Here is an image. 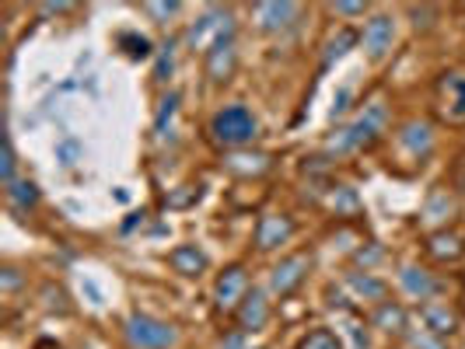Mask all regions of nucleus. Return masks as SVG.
<instances>
[{
    "label": "nucleus",
    "mask_w": 465,
    "mask_h": 349,
    "mask_svg": "<svg viewBox=\"0 0 465 349\" xmlns=\"http://www.w3.org/2000/svg\"><path fill=\"white\" fill-rule=\"evenodd\" d=\"M252 15H256V24L262 32H283V28H291L294 18L302 15V7L298 4H256L252 7Z\"/></svg>",
    "instance_id": "obj_17"
},
{
    "label": "nucleus",
    "mask_w": 465,
    "mask_h": 349,
    "mask_svg": "<svg viewBox=\"0 0 465 349\" xmlns=\"http://www.w3.org/2000/svg\"><path fill=\"white\" fill-rule=\"evenodd\" d=\"M119 46L126 49V56L130 60H147L151 56V39H143V35H119Z\"/></svg>",
    "instance_id": "obj_28"
},
{
    "label": "nucleus",
    "mask_w": 465,
    "mask_h": 349,
    "mask_svg": "<svg viewBox=\"0 0 465 349\" xmlns=\"http://www.w3.org/2000/svg\"><path fill=\"white\" fill-rule=\"evenodd\" d=\"M203 63H207V77L213 84H224L232 81L234 67H238V46H234V35L232 39H221L213 49L203 53Z\"/></svg>",
    "instance_id": "obj_14"
},
{
    "label": "nucleus",
    "mask_w": 465,
    "mask_h": 349,
    "mask_svg": "<svg viewBox=\"0 0 465 349\" xmlns=\"http://www.w3.org/2000/svg\"><path fill=\"white\" fill-rule=\"evenodd\" d=\"M245 294H249V269L245 266H228L224 273H217L213 279V307L217 311H238V304L245 301Z\"/></svg>",
    "instance_id": "obj_7"
},
{
    "label": "nucleus",
    "mask_w": 465,
    "mask_h": 349,
    "mask_svg": "<svg viewBox=\"0 0 465 349\" xmlns=\"http://www.w3.org/2000/svg\"><path fill=\"white\" fill-rule=\"evenodd\" d=\"M298 349H343V343H340V335L332 328H312L298 343Z\"/></svg>",
    "instance_id": "obj_26"
},
{
    "label": "nucleus",
    "mask_w": 465,
    "mask_h": 349,
    "mask_svg": "<svg viewBox=\"0 0 465 349\" xmlns=\"http://www.w3.org/2000/svg\"><path fill=\"white\" fill-rule=\"evenodd\" d=\"M183 11L179 0H168V4H143V15H151L158 24H168V18H175Z\"/></svg>",
    "instance_id": "obj_30"
},
{
    "label": "nucleus",
    "mask_w": 465,
    "mask_h": 349,
    "mask_svg": "<svg viewBox=\"0 0 465 349\" xmlns=\"http://www.w3.org/2000/svg\"><path fill=\"white\" fill-rule=\"evenodd\" d=\"M84 290H88V297H92L94 307H102V294H98V286H94L92 279H84Z\"/></svg>",
    "instance_id": "obj_40"
},
{
    "label": "nucleus",
    "mask_w": 465,
    "mask_h": 349,
    "mask_svg": "<svg viewBox=\"0 0 465 349\" xmlns=\"http://www.w3.org/2000/svg\"><path fill=\"white\" fill-rule=\"evenodd\" d=\"M56 158H60V164H77V158H81V143L77 140H64L60 147H56Z\"/></svg>",
    "instance_id": "obj_36"
},
{
    "label": "nucleus",
    "mask_w": 465,
    "mask_h": 349,
    "mask_svg": "<svg viewBox=\"0 0 465 349\" xmlns=\"http://www.w3.org/2000/svg\"><path fill=\"white\" fill-rule=\"evenodd\" d=\"M396 140L413 161H423V158L434 150V126H430L427 119H406V122L399 126Z\"/></svg>",
    "instance_id": "obj_9"
},
{
    "label": "nucleus",
    "mask_w": 465,
    "mask_h": 349,
    "mask_svg": "<svg viewBox=\"0 0 465 349\" xmlns=\"http://www.w3.org/2000/svg\"><path fill=\"white\" fill-rule=\"evenodd\" d=\"M22 286H25V273L18 266H4V269H0V290H4V294H18Z\"/></svg>",
    "instance_id": "obj_32"
},
{
    "label": "nucleus",
    "mask_w": 465,
    "mask_h": 349,
    "mask_svg": "<svg viewBox=\"0 0 465 349\" xmlns=\"http://www.w3.org/2000/svg\"><path fill=\"white\" fill-rule=\"evenodd\" d=\"M329 209H332L336 217H353V213L361 209V196H357V189L332 186L329 189Z\"/></svg>",
    "instance_id": "obj_23"
},
{
    "label": "nucleus",
    "mask_w": 465,
    "mask_h": 349,
    "mask_svg": "<svg viewBox=\"0 0 465 349\" xmlns=\"http://www.w3.org/2000/svg\"><path fill=\"white\" fill-rule=\"evenodd\" d=\"M329 11H332V15H347V18H353V15H364L368 4H329Z\"/></svg>",
    "instance_id": "obj_38"
},
{
    "label": "nucleus",
    "mask_w": 465,
    "mask_h": 349,
    "mask_svg": "<svg viewBox=\"0 0 465 349\" xmlns=\"http://www.w3.org/2000/svg\"><path fill=\"white\" fill-rule=\"evenodd\" d=\"M385 126H389V105L385 102H371V105H364V112L353 119V122H347L343 130L332 133V140L326 143V154L329 158L357 154V150L371 147L374 140L385 133Z\"/></svg>",
    "instance_id": "obj_1"
},
{
    "label": "nucleus",
    "mask_w": 465,
    "mask_h": 349,
    "mask_svg": "<svg viewBox=\"0 0 465 349\" xmlns=\"http://www.w3.org/2000/svg\"><path fill=\"white\" fill-rule=\"evenodd\" d=\"M221 168L234 179H262L273 171V158L262 150H228Z\"/></svg>",
    "instance_id": "obj_11"
},
{
    "label": "nucleus",
    "mask_w": 465,
    "mask_h": 349,
    "mask_svg": "<svg viewBox=\"0 0 465 349\" xmlns=\"http://www.w3.org/2000/svg\"><path fill=\"white\" fill-rule=\"evenodd\" d=\"M465 252V245H462V238L455 231H434V234H427V256L430 258H438V262H459Z\"/></svg>",
    "instance_id": "obj_20"
},
{
    "label": "nucleus",
    "mask_w": 465,
    "mask_h": 349,
    "mask_svg": "<svg viewBox=\"0 0 465 349\" xmlns=\"http://www.w3.org/2000/svg\"><path fill=\"white\" fill-rule=\"evenodd\" d=\"M270 315H273L270 290H259V286H252V290L245 294V301L238 304V311H234L238 328H242L245 335H249V332H262V328L270 325Z\"/></svg>",
    "instance_id": "obj_8"
},
{
    "label": "nucleus",
    "mask_w": 465,
    "mask_h": 349,
    "mask_svg": "<svg viewBox=\"0 0 465 349\" xmlns=\"http://www.w3.org/2000/svg\"><path fill=\"white\" fill-rule=\"evenodd\" d=\"M406 339H410V349H448V346H444V339L430 335L427 328H423V332H410Z\"/></svg>",
    "instance_id": "obj_35"
},
{
    "label": "nucleus",
    "mask_w": 465,
    "mask_h": 349,
    "mask_svg": "<svg viewBox=\"0 0 465 349\" xmlns=\"http://www.w3.org/2000/svg\"><path fill=\"white\" fill-rule=\"evenodd\" d=\"M123 339H126L130 349H175L179 346V328L172 322H164V318L134 311L123 322Z\"/></svg>",
    "instance_id": "obj_3"
},
{
    "label": "nucleus",
    "mask_w": 465,
    "mask_h": 349,
    "mask_svg": "<svg viewBox=\"0 0 465 349\" xmlns=\"http://www.w3.org/2000/svg\"><path fill=\"white\" fill-rule=\"evenodd\" d=\"M371 325L385 335H410V311L399 301H381L374 304Z\"/></svg>",
    "instance_id": "obj_16"
},
{
    "label": "nucleus",
    "mask_w": 465,
    "mask_h": 349,
    "mask_svg": "<svg viewBox=\"0 0 465 349\" xmlns=\"http://www.w3.org/2000/svg\"><path fill=\"white\" fill-rule=\"evenodd\" d=\"M175 67V39H168L158 53V67H154V81H168V73Z\"/></svg>",
    "instance_id": "obj_31"
},
{
    "label": "nucleus",
    "mask_w": 465,
    "mask_h": 349,
    "mask_svg": "<svg viewBox=\"0 0 465 349\" xmlns=\"http://www.w3.org/2000/svg\"><path fill=\"white\" fill-rule=\"evenodd\" d=\"M221 349H249L245 346V332L238 328V332H232V335H224V339H221Z\"/></svg>",
    "instance_id": "obj_39"
},
{
    "label": "nucleus",
    "mask_w": 465,
    "mask_h": 349,
    "mask_svg": "<svg viewBox=\"0 0 465 349\" xmlns=\"http://www.w3.org/2000/svg\"><path fill=\"white\" fill-rule=\"evenodd\" d=\"M455 196L448 192V189H434L427 199H423V224H430V228H438L444 231L448 228V220L455 217Z\"/></svg>",
    "instance_id": "obj_18"
},
{
    "label": "nucleus",
    "mask_w": 465,
    "mask_h": 349,
    "mask_svg": "<svg viewBox=\"0 0 465 349\" xmlns=\"http://www.w3.org/2000/svg\"><path fill=\"white\" fill-rule=\"evenodd\" d=\"M234 35V15L228 7H210L207 15H200L196 22L189 24L186 32V46L193 53H207L213 49L221 39H232Z\"/></svg>",
    "instance_id": "obj_4"
},
{
    "label": "nucleus",
    "mask_w": 465,
    "mask_h": 349,
    "mask_svg": "<svg viewBox=\"0 0 465 349\" xmlns=\"http://www.w3.org/2000/svg\"><path fill=\"white\" fill-rule=\"evenodd\" d=\"M39 297H43V307H46V311L70 315V297H67V290H64V286H56V283H43Z\"/></svg>",
    "instance_id": "obj_25"
},
{
    "label": "nucleus",
    "mask_w": 465,
    "mask_h": 349,
    "mask_svg": "<svg viewBox=\"0 0 465 349\" xmlns=\"http://www.w3.org/2000/svg\"><path fill=\"white\" fill-rule=\"evenodd\" d=\"M4 196H7V203L18 209V213L35 209L39 207V199H43V192H39V186H35L32 179H15L11 186L4 189Z\"/></svg>",
    "instance_id": "obj_22"
},
{
    "label": "nucleus",
    "mask_w": 465,
    "mask_h": 349,
    "mask_svg": "<svg viewBox=\"0 0 465 349\" xmlns=\"http://www.w3.org/2000/svg\"><path fill=\"white\" fill-rule=\"evenodd\" d=\"M256 137H259V119L252 116L249 105H224L221 112H213V119H210V140L217 147L245 150V147H252Z\"/></svg>",
    "instance_id": "obj_2"
},
{
    "label": "nucleus",
    "mask_w": 465,
    "mask_h": 349,
    "mask_svg": "<svg viewBox=\"0 0 465 349\" xmlns=\"http://www.w3.org/2000/svg\"><path fill=\"white\" fill-rule=\"evenodd\" d=\"M168 266L186 279H200L210 269V256L200 248V245H175L168 252Z\"/></svg>",
    "instance_id": "obj_15"
},
{
    "label": "nucleus",
    "mask_w": 465,
    "mask_h": 349,
    "mask_svg": "<svg viewBox=\"0 0 465 349\" xmlns=\"http://www.w3.org/2000/svg\"><path fill=\"white\" fill-rule=\"evenodd\" d=\"M399 286H402V294L413 297V301H430V297L441 294V279L434 276V273H427L417 262L399 266Z\"/></svg>",
    "instance_id": "obj_10"
},
{
    "label": "nucleus",
    "mask_w": 465,
    "mask_h": 349,
    "mask_svg": "<svg viewBox=\"0 0 465 349\" xmlns=\"http://www.w3.org/2000/svg\"><path fill=\"white\" fill-rule=\"evenodd\" d=\"M347 286L361 297V301H389V286H385V279L371 276V273H350L347 276Z\"/></svg>",
    "instance_id": "obj_21"
},
{
    "label": "nucleus",
    "mask_w": 465,
    "mask_h": 349,
    "mask_svg": "<svg viewBox=\"0 0 465 349\" xmlns=\"http://www.w3.org/2000/svg\"><path fill=\"white\" fill-rule=\"evenodd\" d=\"M361 43H364L371 60H385L392 43H396V22L389 15H374L371 22L364 24V32H361Z\"/></svg>",
    "instance_id": "obj_12"
},
{
    "label": "nucleus",
    "mask_w": 465,
    "mask_h": 349,
    "mask_svg": "<svg viewBox=\"0 0 465 349\" xmlns=\"http://www.w3.org/2000/svg\"><path fill=\"white\" fill-rule=\"evenodd\" d=\"M200 196H203V186H179L164 196V207L186 209V207H193V203H200Z\"/></svg>",
    "instance_id": "obj_27"
},
{
    "label": "nucleus",
    "mask_w": 465,
    "mask_h": 349,
    "mask_svg": "<svg viewBox=\"0 0 465 349\" xmlns=\"http://www.w3.org/2000/svg\"><path fill=\"white\" fill-rule=\"evenodd\" d=\"M312 273V252H294V256L280 258L277 266L270 269V297H277V301H287L291 294H298L302 290V283L308 279Z\"/></svg>",
    "instance_id": "obj_5"
},
{
    "label": "nucleus",
    "mask_w": 465,
    "mask_h": 349,
    "mask_svg": "<svg viewBox=\"0 0 465 349\" xmlns=\"http://www.w3.org/2000/svg\"><path fill=\"white\" fill-rule=\"evenodd\" d=\"M350 88H340V94H336V105H332V109H329V119H340L343 116V112H347V105H350Z\"/></svg>",
    "instance_id": "obj_37"
},
{
    "label": "nucleus",
    "mask_w": 465,
    "mask_h": 349,
    "mask_svg": "<svg viewBox=\"0 0 465 349\" xmlns=\"http://www.w3.org/2000/svg\"><path fill=\"white\" fill-rule=\"evenodd\" d=\"M420 318H423V328H427L430 335H438V339L451 335V332L459 328V315H455L448 304H438V301L423 304V307H420Z\"/></svg>",
    "instance_id": "obj_19"
},
{
    "label": "nucleus",
    "mask_w": 465,
    "mask_h": 349,
    "mask_svg": "<svg viewBox=\"0 0 465 349\" xmlns=\"http://www.w3.org/2000/svg\"><path fill=\"white\" fill-rule=\"evenodd\" d=\"M298 234V224L291 213H262L252 234V245L256 252H277L283 245H291V238Z\"/></svg>",
    "instance_id": "obj_6"
},
{
    "label": "nucleus",
    "mask_w": 465,
    "mask_h": 349,
    "mask_svg": "<svg viewBox=\"0 0 465 349\" xmlns=\"http://www.w3.org/2000/svg\"><path fill=\"white\" fill-rule=\"evenodd\" d=\"M357 46V32L353 28H340L332 39L326 43V56H322V67H332L336 60H343L350 49Z\"/></svg>",
    "instance_id": "obj_24"
},
{
    "label": "nucleus",
    "mask_w": 465,
    "mask_h": 349,
    "mask_svg": "<svg viewBox=\"0 0 465 349\" xmlns=\"http://www.w3.org/2000/svg\"><path fill=\"white\" fill-rule=\"evenodd\" d=\"M175 109H179V94H164L162 98V109H158V116H154V133H164V122H172L175 116Z\"/></svg>",
    "instance_id": "obj_33"
},
{
    "label": "nucleus",
    "mask_w": 465,
    "mask_h": 349,
    "mask_svg": "<svg viewBox=\"0 0 465 349\" xmlns=\"http://www.w3.org/2000/svg\"><path fill=\"white\" fill-rule=\"evenodd\" d=\"M43 11H46V15H64V11H70V4H46Z\"/></svg>",
    "instance_id": "obj_41"
},
{
    "label": "nucleus",
    "mask_w": 465,
    "mask_h": 349,
    "mask_svg": "<svg viewBox=\"0 0 465 349\" xmlns=\"http://www.w3.org/2000/svg\"><path fill=\"white\" fill-rule=\"evenodd\" d=\"M438 94H441V116L448 119V122H465V73L462 70L444 73L441 84H438Z\"/></svg>",
    "instance_id": "obj_13"
},
{
    "label": "nucleus",
    "mask_w": 465,
    "mask_h": 349,
    "mask_svg": "<svg viewBox=\"0 0 465 349\" xmlns=\"http://www.w3.org/2000/svg\"><path fill=\"white\" fill-rule=\"evenodd\" d=\"M381 258H385V248H381V245H374V241L353 252V262H357V266H364V273H371V266L374 262H381Z\"/></svg>",
    "instance_id": "obj_34"
},
{
    "label": "nucleus",
    "mask_w": 465,
    "mask_h": 349,
    "mask_svg": "<svg viewBox=\"0 0 465 349\" xmlns=\"http://www.w3.org/2000/svg\"><path fill=\"white\" fill-rule=\"evenodd\" d=\"M15 168H18V154H15V143L11 137H4V161H0V179H4V189L11 186L18 175H15Z\"/></svg>",
    "instance_id": "obj_29"
}]
</instances>
